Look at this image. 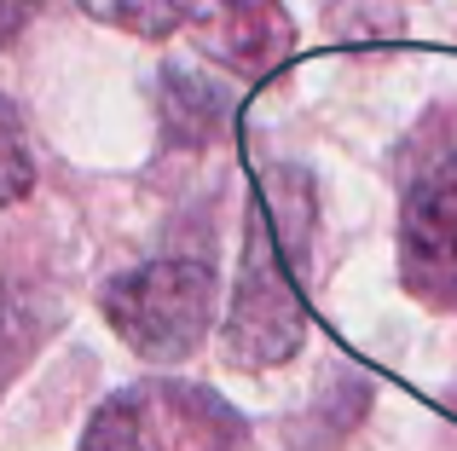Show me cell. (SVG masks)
Wrapping results in <instances>:
<instances>
[{
    "label": "cell",
    "instance_id": "7",
    "mask_svg": "<svg viewBox=\"0 0 457 451\" xmlns=\"http://www.w3.org/2000/svg\"><path fill=\"white\" fill-rule=\"evenodd\" d=\"M162 116H168V127L179 134V145H209V139L226 127V99L203 76L168 70V76H162Z\"/></svg>",
    "mask_w": 457,
    "mask_h": 451
},
{
    "label": "cell",
    "instance_id": "3",
    "mask_svg": "<svg viewBox=\"0 0 457 451\" xmlns=\"http://www.w3.org/2000/svg\"><path fill=\"white\" fill-rule=\"evenodd\" d=\"M290 260H302V255L278 237L267 209H255L249 237H244L232 313H226V359L237 371H272V365L295 359V348H302L307 313H302V295H295Z\"/></svg>",
    "mask_w": 457,
    "mask_h": 451
},
{
    "label": "cell",
    "instance_id": "8",
    "mask_svg": "<svg viewBox=\"0 0 457 451\" xmlns=\"http://www.w3.org/2000/svg\"><path fill=\"white\" fill-rule=\"evenodd\" d=\"M99 23L111 29H128V35H145V41H162L168 29L179 23L174 0H81Z\"/></svg>",
    "mask_w": 457,
    "mask_h": 451
},
{
    "label": "cell",
    "instance_id": "6",
    "mask_svg": "<svg viewBox=\"0 0 457 451\" xmlns=\"http://www.w3.org/2000/svg\"><path fill=\"white\" fill-rule=\"evenodd\" d=\"M53 324H58V301L53 295L6 283V295H0V388L23 371V359H29L46 336H53Z\"/></svg>",
    "mask_w": 457,
    "mask_h": 451
},
{
    "label": "cell",
    "instance_id": "9",
    "mask_svg": "<svg viewBox=\"0 0 457 451\" xmlns=\"http://www.w3.org/2000/svg\"><path fill=\"white\" fill-rule=\"evenodd\" d=\"M35 185V157H29V139H23V122L6 99H0V209L29 197Z\"/></svg>",
    "mask_w": 457,
    "mask_h": 451
},
{
    "label": "cell",
    "instance_id": "2",
    "mask_svg": "<svg viewBox=\"0 0 457 451\" xmlns=\"http://www.w3.org/2000/svg\"><path fill=\"white\" fill-rule=\"evenodd\" d=\"M249 429L197 382H134L93 411L81 451H244Z\"/></svg>",
    "mask_w": 457,
    "mask_h": 451
},
{
    "label": "cell",
    "instance_id": "10",
    "mask_svg": "<svg viewBox=\"0 0 457 451\" xmlns=\"http://www.w3.org/2000/svg\"><path fill=\"white\" fill-rule=\"evenodd\" d=\"M41 6H46V0H0V53H6V46L18 41L23 23H29Z\"/></svg>",
    "mask_w": 457,
    "mask_h": 451
},
{
    "label": "cell",
    "instance_id": "1",
    "mask_svg": "<svg viewBox=\"0 0 457 451\" xmlns=\"http://www.w3.org/2000/svg\"><path fill=\"white\" fill-rule=\"evenodd\" d=\"M214 301H220L214 266L209 260H186V255L145 260V266L111 278L99 295L104 324L151 365L191 359L214 324Z\"/></svg>",
    "mask_w": 457,
    "mask_h": 451
},
{
    "label": "cell",
    "instance_id": "5",
    "mask_svg": "<svg viewBox=\"0 0 457 451\" xmlns=\"http://www.w3.org/2000/svg\"><path fill=\"white\" fill-rule=\"evenodd\" d=\"M400 255H405L411 290L435 295V283L457 260V151L435 157L411 180L405 209H400Z\"/></svg>",
    "mask_w": 457,
    "mask_h": 451
},
{
    "label": "cell",
    "instance_id": "4",
    "mask_svg": "<svg viewBox=\"0 0 457 451\" xmlns=\"http://www.w3.org/2000/svg\"><path fill=\"white\" fill-rule=\"evenodd\" d=\"M186 35L232 76H272L295 46L284 0H174Z\"/></svg>",
    "mask_w": 457,
    "mask_h": 451
}]
</instances>
